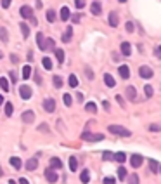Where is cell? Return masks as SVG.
<instances>
[{"label":"cell","mask_w":161,"mask_h":184,"mask_svg":"<svg viewBox=\"0 0 161 184\" xmlns=\"http://www.w3.org/2000/svg\"><path fill=\"white\" fill-rule=\"evenodd\" d=\"M54 87H56V89H61L62 87V78L59 77V75H56V77H54Z\"/></svg>","instance_id":"obj_35"},{"label":"cell","mask_w":161,"mask_h":184,"mask_svg":"<svg viewBox=\"0 0 161 184\" xmlns=\"http://www.w3.org/2000/svg\"><path fill=\"white\" fill-rule=\"evenodd\" d=\"M2 57H4V54H2V52H0V59H2Z\"/></svg>","instance_id":"obj_60"},{"label":"cell","mask_w":161,"mask_h":184,"mask_svg":"<svg viewBox=\"0 0 161 184\" xmlns=\"http://www.w3.org/2000/svg\"><path fill=\"white\" fill-rule=\"evenodd\" d=\"M109 134H114V136H120V137H130L132 132L125 127H120V125H109Z\"/></svg>","instance_id":"obj_1"},{"label":"cell","mask_w":161,"mask_h":184,"mask_svg":"<svg viewBox=\"0 0 161 184\" xmlns=\"http://www.w3.org/2000/svg\"><path fill=\"white\" fill-rule=\"evenodd\" d=\"M80 181H82L83 184H88V181H90V172L85 169V170H82V174H80Z\"/></svg>","instance_id":"obj_15"},{"label":"cell","mask_w":161,"mask_h":184,"mask_svg":"<svg viewBox=\"0 0 161 184\" xmlns=\"http://www.w3.org/2000/svg\"><path fill=\"white\" fill-rule=\"evenodd\" d=\"M85 110L88 111V113H95L97 111V106H95V103H87V104H85Z\"/></svg>","instance_id":"obj_26"},{"label":"cell","mask_w":161,"mask_h":184,"mask_svg":"<svg viewBox=\"0 0 161 184\" xmlns=\"http://www.w3.org/2000/svg\"><path fill=\"white\" fill-rule=\"evenodd\" d=\"M11 80H12V83L18 82V75H16V71H11Z\"/></svg>","instance_id":"obj_48"},{"label":"cell","mask_w":161,"mask_h":184,"mask_svg":"<svg viewBox=\"0 0 161 184\" xmlns=\"http://www.w3.org/2000/svg\"><path fill=\"white\" fill-rule=\"evenodd\" d=\"M151 130H152V132H159L161 127H159V125H151Z\"/></svg>","instance_id":"obj_50"},{"label":"cell","mask_w":161,"mask_h":184,"mask_svg":"<svg viewBox=\"0 0 161 184\" xmlns=\"http://www.w3.org/2000/svg\"><path fill=\"white\" fill-rule=\"evenodd\" d=\"M128 184H139V175L137 174L130 175V177H128Z\"/></svg>","instance_id":"obj_40"},{"label":"cell","mask_w":161,"mask_h":184,"mask_svg":"<svg viewBox=\"0 0 161 184\" xmlns=\"http://www.w3.org/2000/svg\"><path fill=\"white\" fill-rule=\"evenodd\" d=\"M113 160H116V162L123 163V162L126 160V155H125V153H116V155H113Z\"/></svg>","instance_id":"obj_30"},{"label":"cell","mask_w":161,"mask_h":184,"mask_svg":"<svg viewBox=\"0 0 161 184\" xmlns=\"http://www.w3.org/2000/svg\"><path fill=\"white\" fill-rule=\"evenodd\" d=\"M109 24H111L113 28L118 26V14H116V12H111V14H109Z\"/></svg>","instance_id":"obj_18"},{"label":"cell","mask_w":161,"mask_h":184,"mask_svg":"<svg viewBox=\"0 0 161 184\" xmlns=\"http://www.w3.org/2000/svg\"><path fill=\"white\" fill-rule=\"evenodd\" d=\"M92 12L95 14V16H99V14L102 12V7H100L99 2H94V4H92Z\"/></svg>","instance_id":"obj_23"},{"label":"cell","mask_w":161,"mask_h":184,"mask_svg":"<svg viewBox=\"0 0 161 184\" xmlns=\"http://www.w3.org/2000/svg\"><path fill=\"white\" fill-rule=\"evenodd\" d=\"M2 103H4V97H2V96H0V104H2Z\"/></svg>","instance_id":"obj_57"},{"label":"cell","mask_w":161,"mask_h":184,"mask_svg":"<svg viewBox=\"0 0 161 184\" xmlns=\"http://www.w3.org/2000/svg\"><path fill=\"white\" fill-rule=\"evenodd\" d=\"M36 44H38L40 50H44V44H45V38H44V35H42V33H36Z\"/></svg>","instance_id":"obj_24"},{"label":"cell","mask_w":161,"mask_h":184,"mask_svg":"<svg viewBox=\"0 0 161 184\" xmlns=\"http://www.w3.org/2000/svg\"><path fill=\"white\" fill-rule=\"evenodd\" d=\"M0 87H2V90H9V82H7V78H0Z\"/></svg>","instance_id":"obj_37"},{"label":"cell","mask_w":161,"mask_h":184,"mask_svg":"<svg viewBox=\"0 0 161 184\" xmlns=\"http://www.w3.org/2000/svg\"><path fill=\"white\" fill-rule=\"evenodd\" d=\"M118 71H120V77H121L123 80L130 78V70H128V66L126 64H121L120 68H118Z\"/></svg>","instance_id":"obj_9"},{"label":"cell","mask_w":161,"mask_h":184,"mask_svg":"<svg viewBox=\"0 0 161 184\" xmlns=\"http://www.w3.org/2000/svg\"><path fill=\"white\" fill-rule=\"evenodd\" d=\"M102 158H104V160H113V153H109V151H104V153H102Z\"/></svg>","instance_id":"obj_45"},{"label":"cell","mask_w":161,"mask_h":184,"mask_svg":"<svg viewBox=\"0 0 161 184\" xmlns=\"http://www.w3.org/2000/svg\"><path fill=\"white\" fill-rule=\"evenodd\" d=\"M30 75H31V66L30 64L23 66V80H28L30 78Z\"/></svg>","instance_id":"obj_20"},{"label":"cell","mask_w":161,"mask_h":184,"mask_svg":"<svg viewBox=\"0 0 161 184\" xmlns=\"http://www.w3.org/2000/svg\"><path fill=\"white\" fill-rule=\"evenodd\" d=\"M19 14H21L23 19H30V18H33V9H31L30 5H23Z\"/></svg>","instance_id":"obj_3"},{"label":"cell","mask_w":161,"mask_h":184,"mask_svg":"<svg viewBox=\"0 0 161 184\" xmlns=\"http://www.w3.org/2000/svg\"><path fill=\"white\" fill-rule=\"evenodd\" d=\"M11 59H12V63H18V61H19L18 56H11Z\"/></svg>","instance_id":"obj_55"},{"label":"cell","mask_w":161,"mask_h":184,"mask_svg":"<svg viewBox=\"0 0 161 184\" xmlns=\"http://www.w3.org/2000/svg\"><path fill=\"white\" fill-rule=\"evenodd\" d=\"M0 40H2V42H9V35H7V30H5V28H0Z\"/></svg>","instance_id":"obj_33"},{"label":"cell","mask_w":161,"mask_h":184,"mask_svg":"<svg viewBox=\"0 0 161 184\" xmlns=\"http://www.w3.org/2000/svg\"><path fill=\"white\" fill-rule=\"evenodd\" d=\"M149 163H151V172L152 174H158V170H159V163H158L156 160H149Z\"/></svg>","instance_id":"obj_27"},{"label":"cell","mask_w":161,"mask_h":184,"mask_svg":"<svg viewBox=\"0 0 161 184\" xmlns=\"http://www.w3.org/2000/svg\"><path fill=\"white\" fill-rule=\"evenodd\" d=\"M24 167H26V170H35L36 167H38V162H36V158H30Z\"/></svg>","instance_id":"obj_13"},{"label":"cell","mask_w":161,"mask_h":184,"mask_svg":"<svg viewBox=\"0 0 161 184\" xmlns=\"http://www.w3.org/2000/svg\"><path fill=\"white\" fill-rule=\"evenodd\" d=\"M154 56H156V57L161 56V47H156V49H154Z\"/></svg>","instance_id":"obj_51"},{"label":"cell","mask_w":161,"mask_h":184,"mask_svg":"<svg viewBox=\"0 0 161 184\" xmlns=\"http://www.w3.org/2000/svg\"><path fill=\"white\" fill-rule=\"evenodd\" d=\"M54 45H56V42H54L52 38L45 40V44H44V52H45V50H49V49H54Z\"/></svg>","instance_id":"obj_29"},{"label":"cell","mask_w":161,"mask_h":184,"mask_svg":"<svg viewBox=\"0 0 161 184\" xmlns=\"http://www.w3.org/2000/svg\"><path fill=\"white\" fill-rule=\"evenodd\" d=\"M74 5H76L78 9H83V7H85V0H74Z\"/></svg>","instance_id":"obj_44"},{"label":"cell","mask_w":161,"mask_h":184,"mask_svg":"<svg viewBox=\"0 0 161 184\" xmlns=\"http://www.w3.org/2000/svg\"><path fill=\"white\" fill-rule=\"evenodd\" d=\"M42 64H44L45 70H52V68H54L52 59H49V57H44V59H42Z\"/></svg>","instance_id":"obj_22"},{"label":"cell","mask_w":161,"mask_h":184,"mask_svg":"<svg viewBox=\"0 0 161 184\" xmlns=\"http://www.w3.org/2000/svg\"><path fill=\"white\" fill-rule=\"evenodd\" d=\"M19 97H21V99H24V101H28V99L31 97V89L28 87V85L19 87Z\"/></svg>","instance_id":"obj_5"},{"label":"cell","mask_w":161,"mask_h":184,"mask_svg":"<svg viewBox=\"0 0 161 184\" xmlns=\"http://www.w3.org/2000/svg\"><path fill=\"white\" fill-rule=\"evenodd\" d=\"M118 2H121V4H125V2H126V0H118Z\"/></svg>","instance_id":"obj_59"},{"label":"cell","mask_w":161,"mask_h":184,"mask_svg":"<svg viewBox=\"0 0 161 184\" xmlns=\"http://www.w3.org/2000/svg\"><path fill=\"white\" fill-rule=\"evenodd\" d=\"M85 73H87V77H88V78H94V71H90V70H88V68H87V70H85Z\"/></svg>","instance_id":"obj_49"},{"label":"cell","mask_w":161,"mask_h":184,"mask_svg":"<svg viewBox=\"0 0 161 184\" xmlns=\"http://www.w3.org/2000/svg\"><path fill=\"white\" fill-rule=\"evenodd\" d=\"M83 141H90V142H97V141L104 139V134H92V132H83L82 134Z\"/></svg>","instance_id":"obj_2"},{"label":"cell","mask_w":161,"mask_h":184,"mask_svg":"<svg viewBox=\"0 0 161 184\" xmlns=\"http://www.w3.org/2000/svg\"><path fill=\"white\" fill-rule=\"evenodd\" d=\"M130 163H132L133 169H139V167L142 165V156H140V155H132V156H130Z\"/></svg>","instance_id":"obj_8"},{"label":"cell","mask_w":161,"mask_h":184,"mask_svg":"<svg viewBox=\"0 0 161 184\" xmlns=\"http://www.w3.org/2000/svg\"><path fill=\"white\" fill-rule=\"evenodd\" d=\"M102 184H116V181H114L113 177H104V179H102Z\"/></svg>","instance_id":"obj_43"},{"label":"cell","mask_w":161,"mask_h":184,"mask_svg":"<svg viewBox=\"0 0 161 184\" xmlns=\"http://www.w3.org/2000/svg\"><path fill=\"white\" fill-rule=\"evenodd\" d=\"M45 179L49 181V182H57V179H59V177H57V174L56 172L52 170V169H47V170H45Z\"/></svg>","instance_id":"obj_7"},{"label":"cell","mask_w":161,"mask_h":184,"mask_svg":"<svg viewBox=\"0 0 161 184\" xmlns=\"http://www.w3.org/2000/svg\"><path fill=\"white\" fill-rule=\"evenodd\" d=\"M118 177H120V181L126 179V169L125 167H120V169H118Z\"/></svg>","instance_id":"obj_32"},{"label":"cell","mask_w":161,"mask_h":184,"mask_svg":"<svg viewBox=\"0 0 161 184\" xmlns=\"http://www.w3.org/2000/svg\"><path fill=\"white\" fill-rule=\"evenodd\" d=\"M139 75H140V78H152V70L149 68V66H140L139 68Z\"/></svg>","instance_id":"obj_4"},{"label":"cell","mask_w":161,"mask_h":184,"mask_svg":"<svg viewBox=\"0 0 161 184\" xmlns=\"http://www.w3.org/2000/svg\"><path fill=\"white\" fill-rule=\"evenodd\" d=\"M121 54L123 56H130L132 54V45L128 44V42H123L121 44Z\"/></svg>","instance_id":"obj_14"},{"label":"cell","mask_w":161,"mask_h":184,"mask_svg":"<svg viewBox=\"0 0 161 184\" xmlns=\"http://www.w3.org/2000/svg\"><path fill=\"white\" fill-rule=\"evenodd\" d=\"M125 28H126V31H128V33H132V31H133V28H135V24H133L132 21H128V23L125 24Z\"/></svg>","instance_id":"obj_42"},{"label":"cell","mask_w":161,"mask_h":184,"mask_svg":"<svg viewBox=\"0 0 161 184\" xmlns=\"http://www.w3.org/2000/svg\"><path fill=\"white\" fill-rule=\"evenodd\" d=\"M102 106H104L106 111H109V103H108V101H102Z\"/></svg>","instance_id":"obj_52"},{"label":"cell","mask_w":161,"mask_h":184,"mask_svg":"<svg viewBox=\"0 0 161 184\" xmlns=\"http://www.w3.org/2000/svg\"><path fill=\"white\" fill-rule=\"evenodd\" d=\"M45 18H47V21H49V23H54V21H56V12H54L52 9H50V11H47Z\"/></svg>","instance_id":"obj_31"},{"label":"cell","mask_w":161,"mask_h":184,"mask_svg":"<svg viewBox=\"0 0 161 184\" xmlns=\"http://www.w3.org/2000/svg\"><path fill=\"white\" fill-rule=\"evenodd\" d=\"M62 101H64V104H66V106H71L73 99H71V96H70V94H64V96H62Z\"/></svg>","instance_id":"obj_39"},{"label":"cell","mask_w":161,"mask_h":184,"mask_svg":"<svg viewBox=\"0 0 161 184\" xmlns=\"http://www.w3.org/2000/svg\"><path fill=\"white\" fill-rule=\"evenodd\" d=\"M144 94H146V97H152V87L151 85H146V87H144Z\"/></svg>","instance_id":"obj_41"},{"label":"cell","mask_w":161,"mask_h":184,"mask_svg":"<svg viewBox=\"0 0 161 184\" xmlns=\"http://www.w3.org/2000/svg\"><path fill=\"white\" fill-rule=\"evenodd\" d=\"M44 110L47 111V113H54V111H56V101H54V99H45Z\"/></svg>","instance_id":"obj_6"},{"label":"cell","mask_w":161,"mask_h":184,"mask_svg":"<svg viewBox=\"0 0 161 184\" xmlns=\"http://www.w3.org/2000/svg\"><path fill=\"white\" fill-rule=\"evenodd\" d=\"M18 182H19V184H30V182H28V179H24V177H21Z\"/></svg>","instance_id":"obj_53"},{"label":"cell","mask_w":161,"mask_h":184,"mask_svg":"<svg viewBox=\"0 0 161 184\" xmlns=\"http://www.w3.org/2000/svg\"><path fill=\"white\" fill-rule=\"evenodd\" d=\"M21 120L24 123H31L35 120V113H33V111H24V113L21 115Z\"/></svg>","instance_id":"obj_10"},{"label":"cell","mask_w":161,"mask_h":184,"mask_svg":"<svg viewBox=\"0 0 161 184\" xmlns=\"http://www.w3.org/2000/svg\"><path fill=\"white\" fill-rule=\"evenodd\" d=\"M70 18H71V21H73V23H78L80 19H82V14H74V16H70Z\"/></svg>","instance_id":"obj_46"},{"label":"cell","mask_w":161,"mask_h":184,"mask_svg":"<svg viewBox=\"0 0 161 184\" xmlns=\"http://www.w3.org/2000/svg\"><path fill=\"white\" fill-rule=\"evenodd\" d=\"M68 83H70V87H76L78 85V77L76 75H70V80H68Z\"/></svg>","instance_id":"obj_25"},{"label":"cell","mask_w":161,"mask_h":184,"mask_svg":"<svg viewBox=\"0 0 161 184\" xmlns=\"http://www.w3.org/2000/svg\"><path fill=\"white\" fill-rule=\"evenodd\" d=\"M70 169H71V172H74L76 169H78V160H76L74 156L70 158Z\"/></svg>","instance_id":"obj_28"},{"label":"cell","mask_w":161,"mask_h":184,"mask_svg":"<svg viewBox=\"0 0 161 184\" xmlns=\"http://www.w3.org/2000/svg\"><path fill=\"white\" fill-rule=\"evenodd\" d=\"M11 165H12L14 169H16V170H19V169L23 167V162L19 160L18 156H12V158H11Z\"/></svg>","instance_id":"obj_16"},{"label":"cell","mask_w":161,"mask_h":184,"mask_svg":"<svg viewBox=\"0 0 161 184\" xmlns=\"http://www.w3.org/2000/svg\"><path fill=\"white\" fill-rule=\"evenodd\" d=\"M12 113H14V106L11 104V103H7V104H5V115H7V116H11Z\"/></svg>","instance_id":"obj_38"},{"label":"cell","mask_w":161,"mask_h":184,"mask_svg":"<svg viewBox=\"0 0 161 184\" xmlns=\"http://www.w3.org/2000/svg\"><path fill=\"white\" fill-rule=\"evenodd\" d=\"M11 4H12V0H2V7H4V9H9Z\"/></svg>","instance_id":"obj_47"},{"label":"cell","mask_w":161,"mask_h":184,"mask_svg":"<svg viewBox=\"0 0 161 184\" xmlns=\"http://www.w3.org/2000/svg\"><path fill=\"white\" fill-rule=\"evenodd\" d=\"M50 167H52V169H62V162L59 160V158L54 156L52 160H50Z\"/></svg>","instance_id":"obj_21"},{"label":"cell","mask_w":161,"mask_h":184,"mask_svg":"<svg viewBox=\"0 0 161 184\" xmlns=\"http://www.w3.org/2000/svg\"><path fill=\"white\" fill-rule=\"evenodd\" d=\"M70 16H71V12H70V9H68V7H62L61 9V19L62 21H68V19H70Z\"/></svg>","instance_id":"obj_19"},{"label":"cell","mask_w":161,"mask_h":184,"mask_svg":"<svg viewBox=\"0 0 161 184\" xmlns=\"http://www.w3.org/2000/svg\"><path fill=\"white\" fill-rule=\"evenodd\" d=\"M2 175H4V170H2V167H0V177H2Z\"/></svg>","instance_id":"obj_56"},{"label":"cell","mask_w":161,"mask_h":184,"mask_svg":"<svg viewBox=\"0 0 161 184\" xmlns=\"http://www.w3.org/2000/svg\"><path fill=\"white\" fill-rule=\"evenodd\" d=\"M71 37H73V28L71 26H68L66 28V31H64V35H62V42H71Z\"/></svg>","instance_id":"obj_12"},{"label":"cell","mask_w":161,"mask_h":184,"mask_svg":"<svg viewBox=\"0 0 161 184\" xmlns=\"http://www.w3.org/2000/svg\"><path fill=\"white\" fill-rule=\"evenodd\" d=\"M135 97H137V90H135V87H126V99L128 101H135Z\"/></svg>","instance_id":"obj_11"},{"label":"cell","mask_w":161,"mask_h":184,"mask_svg":"<svg viewBox=\"0 0 161 184\" xmlns=\"http://www.w3.org/2000/svg\"><path fill=\"white\" fill-rule=\"evenodd\" d=\"M9 184H16V181H9Z\"/></svg>","instance_id":"obj_58"},{"label":"cell","mask_w":161,"mask_h":184,"mask_svg":"<svg viewBox=\"0 0 161 184\" xmlns=\"http://www.w3.org/2000/svg\"><path fill=\"white\" fill-rule=\"evenodd\" d=\"M56 56H57V61H59V63H64V50L56 49Z\"/></svg>","instance_id":"obj_36"},{"label":"cell","mask_w":161,"mask_h":184,"mask_svg":"<svg viewBox=\"0 0 161 184\" xmlns=\"http://www.w3.org/2000/svg\"><path fill=\"white\" fill-rule=\"evenodd\" d=\"M21 33H23V37H24V38L30 35V28H28L26 23H21Z\"/></svg>","instance_id":"obj_34"},{"label":"cell","mask_w":161,"mask_h":184,"mask_svg":"<svg viewBox=\"0 0 161 184\" xmlns=\"http://www.w3.org/2000/svg\"><path fill=\"white\" fill-rule=\"evenodd\" d=\"M104 83L108 85V87H114V85H116L114 78H113V77H111L109 73H106V75H104Z\"/></svg>","instance_id":"obj_17"},{"label":"cell","mask_w":161,"mask_h":184,"mask_svg":"<svg viewBox=\"0 0 161 184\" xmlns=\"http://www.w3.org/2000/svg\"><path fill=\"white\" fill-rule=\"evenodd\" d=\"M116 101L120 103V104H123V97L121 96H116Z\"/></svg>","instance_id":"obj_54"}]
</instances>
